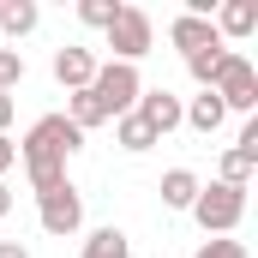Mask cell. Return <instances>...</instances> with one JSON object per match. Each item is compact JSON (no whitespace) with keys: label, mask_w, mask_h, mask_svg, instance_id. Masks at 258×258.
Segmentation results:
<instances>
[{"label":"cell","mask_w":258,"mask_h":258,"mask_svg":"<svg viewBox=\"0 0 258 258\" xmlns=\"http://www.w3.org/2000/svg\"><path fill=\"white\" fill-rule=\"evenodd\" d=\"M84 144V132L72 126L66 114H42L36 126L24 132V144H18V156H24V174H30V192H48V186H60L66 180V156Z\"/></svg>","instance_id":"cell-1"},{"label":"cell","mask_w":258,"mask_h":258,"mask_svg":"<svg viewBox=\"0 0 258 258\" xmlns=\"http://www.w3.org/2000/svg\"><path fill=\"white\" fill-rule=\"evenodd\" d=\"M192 216H198V228H204V234H234V228H240V216H246V192H240V186L210 180V186H198Z\"/></svg>","instance_id":"cell-2"},{"label":"cell","mask_w":258,"mask_h":258,"mask_svg":"<svg viewBox=\"0 0 258 258\" xmlns=\"http://www.w3.org/2000/svg\"><path fill=\"white\" fill-rule=\"evenodd\" d=\"M210 90H216V102H222L228 114H252V108H258V72H252V60L228 48V60L216 66Z\"/></svg>","instance_id":"cell-3"},{"label":"cell","mask_w":258,"mask_h":258,"mask_svg":"<svg viewBox=\"0 0 258 258\" xmlns=\"http://www.w3.org/2000/svg\"><path fill=\"white\" fill-rule=\"evenodd\" d=\"M138 90H144V78H138V66H126V60H108V66H96V78H90V96L102 102V114H108V120L132 114Z\"/></svg>","instance_id":"cell-4"},{"label":"cell","mask_w":258,"mask_h":258,"mask_svg":"<svg viewBox=\"0 0 258 258\" xmlns=\"http://www.w3.org/2000/svg\"><path fill=\"white\" fill-rule=\"evenodd\" d=\"M36 222H42V234H54V240L78 234V228H84V198H78V186L60 180V186L36 192Z\"/></svg>","instance_id":"cell-5"},{"label":"cell","mask_w":258,"mask_h":258,"mask_svg":"<svg viewBox=\"0 0 258 258\" xmlns=\"http://www.w3.org/2000/svg\"><path fill=\"white\" fill-rule=\"evenodd\" d=\"M150 42H156V30H150V12H138V6H120V18L108 24V48H114V60L138 66L150 54Z\"/></svg>","instance_id":"cell-6"},{"label":"cell","mask_w":258,"mask_h":258,"mask_svg":"<svg viewBox=\"0 0 258 258\" xmlns=\"http://www.w3.org/2000/svg\"><path fill=\"white\" fill-rule=\"evenodd\" d=\"M132 114H138V120H144L150 132H156V138H168V132L180 126V114H186V102H180L174 90H162V84H156V90L144 84V90H138V102H132Z\"/></svg>","instance_id":"cell-7"},{"label":"cell","mask_w":258,"mask_h":258,"mask_svg":"<svg viewBox=\"0 0 258 258\" xmlns=\"http://www.w3.org/2000/svg\"><path fill=\"white\" fill-rule=\"evenodd\" d=\"M96 54H90V48H78V42H66L60 54H54V78H60L66 84V96H72V90H90V78H96Z\"/></svg>","instance_id":"cell-8"},{"label":"cell","mask_w":258,"mask_h":258,"mask_svg":"<svg viewBox=\"0 0 258 258\" xmlns=\"http://www.w3.org/2000/svg\"><path fill=\"white\" fill-rule=\"evenodd\" d=\"M210 24H216V36H222V42H228V36H234V42H240V36H252V30H258V0H222Z\"/></svg>","instance_id":"cell-9"},{"label":"cell","mask_w":258,"mask_h":258,"mask_svg":"<svg viewBox=\"0 0 258 258\" xmlns=\"http://www.w3.org/2000/svg\"><path fill=\"white\" fill-rule=\"evenodd\" d=\"M168 42H174L180 54H198V48H216L222 36H216V24H210V18H192V12H180V18L168 24Z\"/></svg>","instance_id":"cell-10"},{"label":"cell","mask_w":258,"mask_h":258,"mask_svg":"<svg viewBox=\"0 0 258 258\" xmlns=\"http://www.w3.org/2000/svg\"><path fill=\"white\" fill-rule=\"evenodd\" d=\"M222 120H228V108L216 102V90H198L192 102H186V114H180V126H192V132H204V138H210V132L222 126Z\"/></svg>","instance_id":"cell-11"},{"label":"cell","mask_w":258,"mask_h":258,"mask_svg":"<svg viewBox=\"0 0 258 258\" xmlns=\"http://www.w3.org/2000/svg\"><path fill=\"white\" fill-rule=\"evenodd\" d=\"M198 186H204V180H198L192 168H168L156 192H162V204H168V210H192V198H198Z\"/></svg>","instance_id":"cell-12"},{"label":"cell","mask_w":258,"mask_h":258,"mask_svg":"<svg viewBox=\"0 0 258 258\" xmlns=\"http://www.w3.org/2000/svg\"><path fill=\"white\" fill-rule=\"evenodd\" d=\"M42 24V12H36V0H0V36H30Z\"/></svg>","instance_id":"cell-13"},{"label":"cell","mask_w":258,"mask_h":258,"mask_svg":"<svg viewBox=\"0 0 258 258\" xmlns=\"http://www.w3.org/2000/svg\"><path fill=\"white\" fill-rule=\"evenodd\" d=\"M78 258H132V240L108 222V228H96V234L84 240V252H78Z\"/></svg>","instance_id":"cell-14"},{"label":"cell","mask_w":258,"mask_h":258,"mask_svg":"<svg viewBox=\"0 0 258 258\" xmlns=\"http://www.w3.org/2000/svg\"><path fill=\"white\" fill-rule=\"evenodd\" d=\"M114 138H120V150H132V156H144L150 144H162V138H156V132L144 126L138 114H120V120H114Z\"/></svg>","instance_id":"cell-15"},{"label":"cell","mask_w":258,"mask_h":258,"mask_svg":"<svg viewBox=\"0 0 258 258\" xmlns=\"http://www.w3.org/2000/svg\"><path fill=\"white\" fill-rule=\"evenodd\" d=\"M66 120H72L78 132H90V126H102L108 114H102V102H96L90 90H72V96H66Z\"/></svg>","instance_id":"cell-16"},{"label":"cell","mask_w":258,"mask_h":258,"mask_svg":"<svg viewBox=\"0 0 258 258\" xmlns=\"http://www.w3.org/2000/svg\"><path fill=\"white\" fill-rule=\"evenodd\" d=\"M228 60V42H216V48H198V54H186V72L198 78V90H210V78H216V66Z\"/></svg>","instance_id":"cell-17"},{"label":"cell","mask_w":258,"mask_h":258,"mask_svg":"<svg viewBox=\"0 0 258 258\" xmlns=\"http://www.w3.org/2000/svg\"><path fill=\"white\" fill-rule=\"evenodd\" d=\"M120 18V0H78V24H90V30H102L108 36V24Z\"/></svg>","instance_id":"cell-18"},{"label":"cell","mask_w":258,"mask_h":258,"mask_svg":"<svg viewBox=\"0 0 258 258\" xmlns=\"http://www.w3.org/2000/svg\"><path fill=\"white\" fill-rule=\"evenodd\" d=\"M18 84H24V54H18V48H0V90L12 96Z\"/></svg>","instance_id":"cell-19"},{"label":"cell","mask_w":258,"mask_h":258,"mask_svg":"<svg viewBox=\"0 0 258 258\" xmlns=\"http://www.w3.org/2000/svg\"><path fill=\"white\" fill-rule=\"evenodd\" d=\"M192 258H246V240H228V234H210Z\"/></svg>","instance_id":"cell-20"},{"label":"cell","mask_w":258,"mask_h":258,"mask_svg":"<svg viewBox=\"0 0 258 258\" xmlns=\"http://www.w3.org/2000/svg\"><path fill=\"white\" fill-rule=\"evenodd\" d=\"M12 162H18V144H12V138H0V180H6V168H12Z\"/></svg>","instance_id":"cell-21"},{"label":"cell","mask_w":258,"mask_h":258,"mask_svg":"<svg viewBox=\"0 0 258 258\" xmlns=\"http://www.w3.org/2000/svg\"><path fill=\"white\" fill-rule=\"evenodd\" d=\"M12 114H18V102H12V96L0 90V138H6V126H12Z\"/></svg>","instance_id":"cell-22"},{"label":"cell","mask_w":258,"mask_h":258,"mask_svg":"<svg viewBox=\"0 0 258 258\" xmlns=\"http://www.w3.org/2000/svg\"><path fill=\"white\" fill-rule=\"evenodd\" d=\"M0 258H30V252H24L18 240H0Z\"/></svg>","instance_id":"cell-23"},{"label":"cell","mask_w":258,"mask_h":258,"mask_svg":"<svg viewBox=\"0 0 258 258\" xmlns=\"http://www.w3.org/2000/svg\"><path fill=\"white\" fill-rule=\"evenodd\" d=\"M0 216H12V186L0 180Z\"/></svg>","instance_id":"cell-24"}]
</instances>
